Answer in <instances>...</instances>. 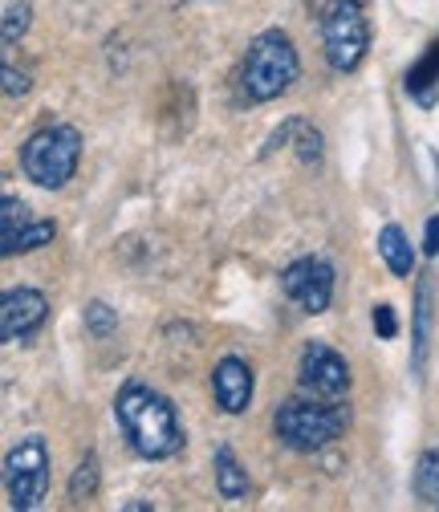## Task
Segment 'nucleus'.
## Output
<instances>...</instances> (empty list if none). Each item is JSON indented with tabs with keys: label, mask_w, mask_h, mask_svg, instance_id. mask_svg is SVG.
Instances as JSON below:
<instances>
[{
	"label": "nucleus",
	"mask_w": 439,
	"mask_h": 512,
	"mask_svg": "<svg viewBox=\"0 0 439 512\" xmlns=\"http://www.w3.org/2000/svg\"><path fill=\"white\" fill-rule=\"evenodd\" d=\"M114 419L127 443L143 460H171L183 452V423L167 395L151 391L147 382H127L114 399Z\"/></svg>",
	"instance_id": "f257e3e1"
},
{
	"label": "nucleus",
	"mask_w": 439,
	"mask_h": 512,
	"mask_svg": "<svg viewBox=\"0 0 439 512\" xmlns=\"http://www.w3.org/2000/svg\"><path fill=\"white\" fill-rule=\"evenodd\" d=\"M273 427H277V439L285 447H293V452H301V456H313V452H322V447H330L334 439L346 435L350 407L342 399L330 403V399H313V395L289 399V403L277 407Z\"/></svg>",
	"instance_id": "f03ea898"
},
{
	"label": "nucleus",
	"mask_w": 439,
	"mask_h": 512,
	"mask_svg": "<svg viewBox=\"0 0 439 512\" xmlns=\"http://www.w3.org/2000/svg\"><path fill=\"white\" fill-rule=\"evenodd\" d=\"M78 163H82V135H78V126H66V122L41 126V131H33L21 147L25 179L45 187V191L66 187L78 175Z\"/></svg>",
	"instance_id": "7ed1b4c3"
},
{
	"label": "nucleus",
	"mask_w": 439,
	"mask_h": 512,
	"mask_svg": "<svg viewBox=\"0 0 439 512\" xmlns=\"http://www.w3.org/2000/svg\"><path fill=\"white\" fill-rule=\"evenodd\" d=\"M297 74H301V57H297L293 41L281 29H265L248 45L240 86H244L248 102H273L297 82Z\"/></svg>",
	"instance_id": "20e7f679"
},
{
	"label": "nucleus",
	"mask_w": 439,
	"mask_h": 512,
	"mask_svg": "<svg viewBox=\"0 0 439 512\" xmlns=\"http://www.w3.org/2000/svg\"><path fill=\"white\" fill-rule=\"evenodd\" d=\"M322 41L326 61L338 74H354L370 49V25L362 13V0H334L330 13L322 17Z\"/></svg>",
	"instance_id": "39448f33"
},
{
	"label": "nucleus",
	"mask_w": 439,
	"mask_h": 512,
	"mask_svg": "<svg viewBox=\"0 0 439 512\" xmlns=\"http://www.w3.org/2000/svg\"><path fill=\"white\" fill-rule=\"evenodd\" d=\"M5 488H9V504L21 512L41 508L45 492H49V447L41 435H25L9 460H5Z\"/></svg>",
	"instance_id": "423d86ee"
},
{
	"label": "nucleus",
	"mask_w": 439,
	"mask_h": 512,
	"mask_svg": "<svg viewBox=\"0 0 439 512\" xmlns=\"http://www.w3.org/2000/svg\"><path fill=\"white\" fill-rule=\"evenodd\" d=\"M297 387H301V395L338 403L350 395V366L326 342H309L297 358Z\"/></svg>",
	"instance_id": "0eeeda50"
},
{
	"label": "nucleus",
	"mask_w": 439,
	"mask_h": 512,
	"mask_svg": "<svg viewBox=\"0 0 439 512\" xmlns=\"http://www.w3.org/2000/svg\"><path fill=\"white\" fill-rule=\"evenodd\" d=\"M281 289L305 313H326L334 301V265L322 256H301L281 273Z\"/></svg>",
	"instance_id": "6e6552de"
},
{
	"label": "nucleus",
	"mask_w": 439,
	"mask_h": 512,
	"mask_svg": "<svg viewBox=\"0 0 439 512\" xmlns=\"http://www.w3.org/2000/svg\"><path fill=\"white\" fill-rule=\"evenodd\" d=\"M45 317H49V297L41 289H9L5 301H0V338L21 342L45 326Z\"/></svg>",
	"instance_id": "1a4fd4ad"
},
{
	"label": "nucleus",
	"mask_w": 439,
	"mask_h": 512,
	"mask_svg": "<svg viewBox=\"0 0 439 512\" xmlns=\"http://www.w3.org/2000/svg\"><path fill=\"white\" fill-rule=\"evenodd\" d=\"M212 391H216L220 411H228V415L248 411V403H253V366L240 354H224L212 370Z\"/></svg>",
	"instance_id": "9d476101"
},
{
	"label": "nucleus",
	"mask_w": 439,
	"mask_h": 512,
	"mask_svg": "<svg viewBox=\"0 0 439 512\" xmlns=\"http://www.w3.org/2000/svg\"><path fill=\"white\" fill-rule=\"evenodd\" d=\"M431 326H435V285L423 273L415 285V326H411V370L423 382L427 378V358H431Z\"/></svg>",
	"instance_id": "9b49d317"
},
{
	"label": "nucleus",
	"mask_w": 439,
	"mask_h": 512,
	"mask_svg": "<svg viewBox=\"0 0 439 512\" xmlns=\"http://www.w3.org/2000/svg\"><path fill=\"white\" fill-rule=\"evenodd\" d=\"M216 492L228 504H236V500H244L248 492H253V480H248V472L240 468V460H236V452L228 443L216 447Z\"/></svg>",
	"instance_id": "f8f14e48"
},
{
	"label": "nucleus",
	"mask_w": 439,
	"mask_h": 512,
	"mask_svg": "<svg viewBox=\"0 0 439 512\" xmlns=\"http://www.w3.org/2000/svg\"><path fill=\"white\" fill-rule=\"evenodd\" d=\"M379 256H383V265H387L399 281H407V277L415 273V248H411V240H407V232H403L399 224H387V228L379 232Z\"/></svg>",
	"instance_id": "ddd939ff"
},
{
	"label": "nucleus",
	"mask_w": 439,
	"mask_h": 512,
	"mask_svg": "<svg viewBox=\"0 0 439 512\" xmlns=\"http://www.w3.org/2000/svg\"><path fill=\"white\" fill-rule=\"evenodd\" d=\"M407 94H411L423 110H431V106H435V94H439V41L423 53L419 66H411V70H407Z\"/></svg>",
	"instance_id": "4468645a"
},
{
	"label": "nucleus",
	"mask_w": 439,
	"mask_h": 512,
	"mask_svg": "<svg viewBox=\"0 0 439 512\" xmlns=\"http://www.w3.org/2000/svg\"><path fill=\"white\" fill-rule=\"evenodd\" d=\"M415 496L431 508H439V443L427 447L415 464Z\"/></svg>",
	"instance_id": "2eb2a0df"
},
{
	"label": "nucleus",
	"mask_w": 439,
	"mask_h": 512,
	"mask_svg": "<svg viewBox=\"0 0 439 512\" xmlns=\"http://www.w3.org/2000/svg\"><path fill=\"white\" fill-rule=\"evenodd\" d=\"M33 220V212H29V204L25 200H17V196H5V200H0V240H5V244H0V252H5L17 236H21V228Z\"/></svg>",
	"instance_id": "dca6fc26"
},
{
	"label": "nucleus",
	"mask_w": 439,
	"mask_h": 512,
	"mask_svg": "<svg viewBox=\"0 0 439 512\" xmlns=\"http://www.w3.org/2000/svg\"><path fill=\"white\" fill-rule=\"evenodd\" d=\"M57 236V224L53 220H29L25 228H21V236L5 248V256H17V252H33V248H41V244H49Z\"/></svg>",
	"instance_id": "f3484780"
},
{
	"label": "nucleus",
	"mask_w": 439,
	"mask_h": 512,
	"mask_svg": "<svg viewBox=\"0 0 439 512\" xmlns=\"http://www.w3.org/2000/svg\"><path fill=\"white\" fill-rule=\"evenodd\" d=\"M98 480H102V468H98V456L90 452V456L78 464L74 480H70V500H90V496L98 492Z\"/></svg>",
	"instance_id": "a211bd4d"
},
{
	"label": "nucleus",
	"mask_w": 439,
	"mask_h": 512,
	"mask_svg": "<svg viewBox=\"0 0 439 512\" xmlns=\"http://www.w3.org/2000/svg\"><path fill=\"white\" fill-rule=\"evenodd\" d=\"M118 330V313L106 301H90L86 305V334L90 338H110Z\"/></svg>",
	"instance_id": "6ab92c4d"
},
{
	"label": "nucleus",
	"mask_w": 439,
	"mask_h": 512,
	"mask_svg": "<svg viewBox=\"0 0 439 512\" xmlns=\"http://www.w3.org/2000/svg\"><path fill=\"white\" fill-rule=\"evenodd\" d=\"M33 25V9H29V0H17V5L5 9V45H17Z\"/></svg>",
	"instance_id": "aec40b11"
},
{
	"label": "nucleus",
	"mask_w": 439,
	"mask_h": 512,
	"mask_svg": "<svg viewBox=\"0 0 439 512\" xmlns=\"http://www.w3.org/2000/svg\"><path fill=\"white\" fill-rule=\"evenodd\" d=\"M370 322H374V334H379L383 342H391V338L399 334V317H395V305H391V301H379V305H374Z\"/></svg>",
	"instance_id": "412c9836"
},
{
	"label": "nucleus",
	"mask_w": 439,
	"mask_h": 512,
	"mask_svg": "<svg viewBox=\"0 0 439 512\" xmlns=\"http://www.w3.org/2000/svg\"><path fill=\"white\" fill-rule=\"evenodd\" d=\"M29 74L25 70H17L13 61H5V98H25L29 94Z\"/></svg>",
	"instance_id": "4be33fe9"
},
{
	"label": "nucleus",
	"mask_w": 439,
	"mask_h": 512,
	"mask_svg": "<svg viewBox=\"0 0 439 512\" xmlns=\"http://www.w3.org/2000/svg\"><path fill=\"white\" fill-rule=\"evenodd\" d=\"M301 163H318L322 159V135L309 131V126H301V147H297Z\"/></svg>",
	"instance_id": "5701e85b"
},
{
	"label": "nucleus",
	"mask_w": 439,
	"mask_h": 512,
	"mask_svg": "<svg viewBox=\"0 0 439 512\" xmlns=\"http://www.w3.org/2000/svg\"><path fill=\"white\" fill-rule=\"evenodd\" d=\"M423 252L427 256H439V212L427 220V228H423Z\"/></svg>",
	"instance_id": "b1692460"
},
{
	"label": "nucleus",
	"mask_w": 439,
	"mask_h": 512,
	"mask_svg": "<svg viewBox=\"0 0 439 512\" xmlns=\"http://www.w3.org/2000/svg\"><path fill=\"white\" fill-rule=\"evenodd\" d=\"M122 508H131V512H147L151 504H147V500H131V504H122Z\"/></svg>",
	"instance_id": "393cba45"
},
{
	"label": "nucleus",
	"mask_w": 439,
	"mask_h": 512,
	"mask_svg": "<svg viewBox=\"0 0 439 512\" xmlns=\"http://www.w3.org/2000/svg\"><path fill=\"white\" fill-rule=\"evenodd\" d=\"M431 163H435V175H439V151H431ZM435 191H439V179H435Z\"/></svg>",
	"instance_id": "a878e982"
}]
</instances>
